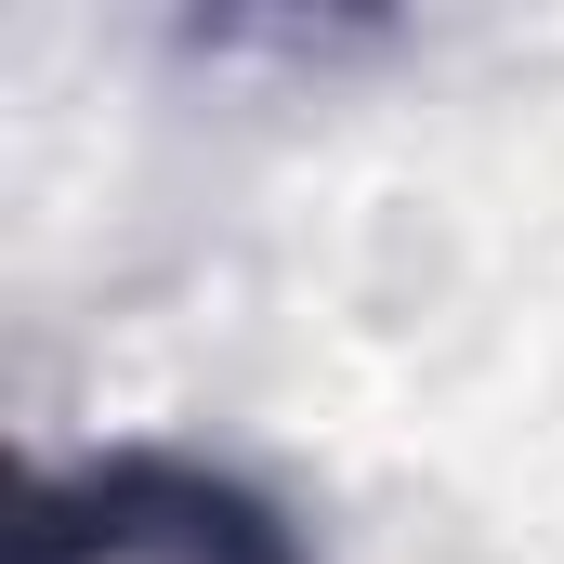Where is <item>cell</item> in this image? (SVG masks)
Masks as SVG:
<instances>
[{
    "label": "cell",
    "instance_id": "cell-1",
    "mask_svg": "<svg viewBox=\"0 0 564 564\" xmlns=\"http://www.w3.org/2000/svg\"><path fill=\"white\" fill-rule=\"evenodd\" d=\"M13 564H315V552L250 473L184 459V446H106L26 499Z\"/></svg>",
    "mask_w": 564,
    "mask_h": 564
}]
</instances>
